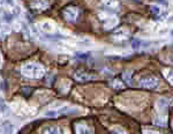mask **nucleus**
<instances>
[{"label": "nucleus", "instance_id": "nucleus-1", "mask_svg": "<svg viewBox=\"0 0 173 134\" xmlns=\"http://www.w3.org/2000/svg\"><path fill=\"white\" fill-rule=\"evenodd\" d=\"M21 73H22L23 76H26V78L30 79V80H38L44 75L45 68L39 64L31 63L24 65L22 67V70H21Z\"/></svg>", "mask_w": 173, "mask_h": 134}, {"label": "nucleus", "instance_id": "nucleus-2", "mask_svg": "<svg viewBox=\"0 0 173 134\" xmlns=\"http://www.w3.org/2000/svg\"><path fill=\"white\" fill-rule=\"evenodd\" d=\"M138 84H140L141 88H144V89H157L159 87L160 82H159L157 76L149 75V76L142 78L141 80L138 81Z\"/></svg>", "mask_w": 173, "mask_h": 134}, {"label": "nucleus", "instance_id": "nucleus-3", "mask_svg": "<svg viewBox=\"0 0 173 134\" xmlns=\"http://www.w3.org/2000/svg\"><path fill=\"white\" fill-rule=\"evenodd\" d=\"M98 6L102 9H104V10H106L107 13L117 12L121 7L119 0H99L98 1Z\"/></svg>", "mask_w": 173, "mask_h": 134}, {"label": "nucleus", "instance_id": "nucleus-4", "mask_svg": "<svg viewBox=\"0 0 173 134\" xmlns=\"http://www.w3.org/2000/svg\"><path fill=\"white\" fill-rule=\"evenodd\" d=\"M78 14H80V10L78 8L74 7V6H68L64 9L62 12V15L64 18L66 19V21H68L70 23H74L78 18Z\"/></svg>", "mask_w": 173, "mask_h": 134}, {"label": "nucleus", "instance_id": "nucleus-5", "mask_svg": "<svg viewBox=\"0 0 173 134\" xmlns=\"http://www.w3.org/2000/svg\"><path fill=\"white\" fill-rule=\"evenodd\" d=\"M102 19H103V24L105 30H111V29L117 27V24L119 23V19L111 13H106L105 18Z\"/></svg>", "mask_w": 173, "mask_h": 134}, {"label": "nucleus", "instance_id": "nucleus-6", "mask_svg": "<svg viewBox=\"0 0 173 134\" xmlns=\"http://www.w3.org/2000/svg\"><path fill=\"white\" fill-rule=\"evenodd\" d=\"M169 104H170V101L167 98H159L157 102H156V111L158 115H163V116H166V111H167V107H169Z\"/></svg>", "mask_w": 173, "mask_h": 134}, {"label": "nucleus", "instance_id": "nucleus-7", "mask_svg": "<svg viewBox=\"0 0 173 134\" xmlns=\"http://www.w3.org/2000/svg\"><path fill=\"white\" fill-rule=\"evenodd\" d=\"M72 111H74V110L70 107H60L59 109H57V110L47 111L46 112V117H49V118H55V117L64 116V115H66L68 112H72Z\"/></svg>", "mask_w": 173, "mask_h": 134}, {"label": "nucleus", "instance_id": "nucleus-8", "mask_svg": "<svg viewBox=\"0 0 173 134\" xmlns=\"http://www.w3.org/2000/svg\"><path fill=\"white\" fill-rule=\"evenodd\" d=\"M49 7L47 0H33L30 4V8L34 12H43Z\"/></svg>", "mask_w": 173, "mask_h": 134}, {"label": "nucleus", "instance_id": "nucleus-9", "mask_svg": "<svg viewBox=\"0 0 173 134\" xmlns=\"http://www.w3.org/2000/svg\"><path fill=\"white\" fill-rule=\"evenodd\" d=\"M128 37H129V31H128L127 29H125V28H121V29H119L118 31H115V33L113 34V38H114L117 42H123V41H126Z\"/></svg>", "mask_w": 173, "mask_h": 134}, {"label": "nucleus", "instance_id": "nucleus-10", "mask_svg": "<svg viewBox=\"0 0 173 134\" xmlns=\"http://www.w3.org/2000/svg\"><path fill=\"white\" fill-rule=\"evenodd\" d=\"M96 76L92 74H88L84 72H76L74 74V79L78 81V82H86V81L94 80Z\"/></svg>", "mask_w": 173, "mask_h": 134}, {"label": "nucleus", "instance_id": "nucleus-11", "mask_svg": "<svg viewBox=\"0 0 173 134\" xmlns=\"http://www.w3.org/2000/svg\"><path fill=\"white\" fill-rule=\"evenodd\" d=\"M154 124L157 126H160V127H165L166 126V116H163V115H158L156 113L154 116V119H152Z\"/></svg>", "mask_w": 173, "mask_h": 134}, {"label": "nucleus", "instance_id": "nucleus-12", "mask_svg": "<svg viewBox=\"0 0 173 134\" xmlns=\"http://www.w3.org/2000/svg\"><path fill=\"white\" fill-rule=\"evenodd\" d=\"M76 134H91V130L84 123H78L76 125Z\"/></svg>", "mask_w": 173, "mask_h": 134}, {"label": "nucleus", "instance_id": "nucleus-13", "mask_svg": "<svg viewBox=\"0 0 173 134\" xmlns=\"http://www.w3.org/2000/svg\"><path fill=\"white\" fill-rule=\"evenodd\" d=\"M42 134H64V131L59 127H47L42 132Z\"/></svg>", "mask_w": 173, "mask_h": 134}, {"label": "nucleus", "instance_id": "nucleus-14", "mask_svg": "<svg viewBox=\"0 0 173 134\" xmlns=\"http://www.w3.org/2000/svg\"><path fill=\"white\" fill-rule=\"evenodd\" d=\"M163 75L165 76V79L169 81L171 84H173V68H166L163 71Z\"/></svg>", "mask_w": 173, "mask_h": 134}, {"label": "nucleus", "instance_id": "nucleus-15", "mask_svg": "<svg viewBox=\"0 0 173 134\" xmlns=\"http://www.w3.org/2000/svg\"><path fill=\"white\" fill-rule=\"evenodd\" d=\"M12 130H13V126L10 125V123L5 121L1 127V134H12Z\"/></svg>", "mask_w": 173, "mask_h": 134}, {"label": "nucleus", "instance_id": "nucleus-16", "mask_svg": "<svg viewBox=\"0 0 173 134\" xmlns=\"http://www.w3.org/2000/svg\"><path fill=\"white\" fill-rule=\"evenodd\" d=\"M41 27L43 28V30L45 31V33H52L54 26H53L52 23H50V22H42Z\"/></svg>", "mask_w": 173, "mask_h": 134}, {"label": "nucleus", "instance_id": "nucleus-17", "mask_svg": "<svg viewBox=\"0 0 173 134\" xmlns=\"http://www.w3.org/2000/svg\"><path fill=\"white\" fill-rule=\"evenodd\" d=\"M111 133L112 134H128L122 127L120 126H115V127H113L112 130H111Z\"/></svg>", "mask_w": 173, "mask_h": 134}, {"label": "nucleus", "instance_id": "nucleus-18", "mask_svg": "<svg viewBox=\"0 0 173 134\" xmlns=\"http://www.w3.org/2000/svg\"><path fill=\"white\" fill-rule=\"evenodd\" d=\"M112 87L114 88V89L120 90V89H123V88H125V84H123L120 80H114L112 82Z\"/></svg>", "mask_w": 173, "mask_h": 134}, {"label": "nucleus", "instance_id": "nucleus-19", "mask_svg": "<svg viewBox=\"0 0 173 134\" xmlns=\"http://www.w3.org/2000/svg\"><path fill=\"white\" fill-rule=\"evenodd\" d=\"M142 133L143 134H163L159 131H156V130H152V128H143L142 130Z\"/></svg>", "mask_w": 173, "mask_h": 134}, {"label": "nucleus", "instance_id": "nucleus-20", "mask_svg": "<svg viewBox=\"0 0 173 134\" xmlns=\"http://www.w3.org/2000/svg\"><path fill=\"white\" fill-rule=\"evenodd\" d=\"M122 78H123V80L126 81L128 84H130V72H128V73H123Z\"/></svg>", "mask_w": 173, "mask_h": 134}, {"label": "nucleus", "instance_id": "nucleus-21", "mask_svg": "<svg viewBox=\"0 0 173 134\" xmlns=\"http://www.w3.org/2000/svg\"><path fill=\"white\" fill-rule=\"evenodd\" d=\"M151 13L155 15V16H158L159 15V8L157 6H152L151 7Z\"/></svg>", "mask_w": 173, "mask_h": 134}, {"label": "nucleus", "instance_id": "nucleus-22", "mask_svg": "<svg viewBox=\"0 0 173 134\" xmlns=\"http://www.w3.org/2000/svg\"><path fill=\"white\" fill-rule=\"evenodd\" d=\"M5 20H6V21H10V20H12L10 14H8V13H7V14H5Z\"/></svg>", "mask_w": 173, "mask_h": 134}, {"label": "nucleus", "instance_id": "nucleus-23", "mask_svg": "<svg viewBox=\"0 0 173 134\" xmlns=\"http://www.w3.org/2000/svg\"><path fill=\"white\" fill-rule=\"evenodd\" d=\"M7 4H9V5H13V2H14V0H5Z\"/></svg>", "mask_w": 173, "mask_h": 134}, {"label": "nucleus", "instance_id": "nucleus-24", "mask_svg": "<svg viewBox=\"0 0 173 134\" xmlns=\"http://www.w3.org/2000/svg\"><path fill=\"white\" fill-rule=\"evenodd\" d=\"M172 128H173V121H172Z\"/></svg>", "mask_w": 173, "mask_h": 134}]
</instances>
